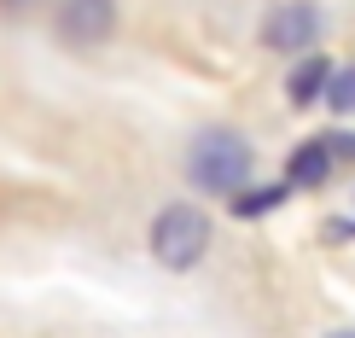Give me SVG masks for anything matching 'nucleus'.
<instances>
[{"instance_id": "nucleus-3", "label": "nucleus", "mask_w": 355, "mask_h": 338, "mask_svg": "<svg viewBox=\"0 0 355 338\" xmlns=\"http://www.w3.org/2000/svg\"><path fill=\"white\" fill-rule=\"evenodd\" d=\"M315 41H320V12L309 0H279L268 12V24H262V47H274L286 58H303Z\"/></svg>"}, {"instance_id": "nucleus-1", "label": "nucleus", "mask_w": 355, "mask_h": 338, "mask_svg": "<svg viewBox=\"0 0 355 338\" xmlns=\"http://www.w3.org/2000/svg\"><path fill=\"white\" fill-rule=\"evenodd\" d=\"M187 175L204 193L233 198L245 187V175H250V146L233 135V128H204V135L192 140V152H187Z\"/></svg>"}, {"instance_id": "nucleus-11", "label": "nucleus", "mask_w": 355, "mask_h": 338, "mask_svg": "<svg viewBox=\"0 0 355 338\" xmlns=\"http://www.w3.org/2000/svg\"><path fill=\"white\" fill-rule=\"evenodd\" d=\"M332 338H355V332H332Z\"/></svg>"}, {"instance_id": "nucleus-4", "label": "nucleus", "mask_w": 355, "mask_h": 338, "mask_svg": "<svg viewBox=\"0 0 355 338\" xmlns=\"http://www.w3.org/2000/svg\"><path fill=\"white\" fill-rule=\"evenodd\" d=\"M116 29V0H58V41L99 47Z\"/></svg>"}, {"instance_id": "nucleus-2", "label": "nucleus", "mask_w": 355, "mask_h": 338, "mask_svg": "<svg viewBox=\"0 0 355 338\" xmlns=\"http://www.w3.org/2000/svg\"><path fill=\"white\" fill-rule=\"evenodd\" d=\"M152 257L164 262V269H192L204 251H210V216L198 210V204H164V210L152 216Z\"/></svg>"}, {"instance_id": "nucleus-10", "label": "nucleus", "mask_w": 355, "mask_h": 338, "mask_svg": "<svg viewBox=\"0 0 355 338\" xmlns=\"http://www.w3.org/2000/svg\"><path fill=\"white\" fill-rule=\"evenodd\" d=\"M24 6H35V0H0V12H24Z\"/></svg>"}, {"instance_id": "nucleus-5", "label": "nucleus", "mask_w": 355, "mask_h": 338, "mask_svg": "<svg viewBox=\"0 0 355 338\" xmlns=\"http://www.w3.org/2000/svg\"><path fill=\"white\" fill-rule=\"evenodd\" d=\"M327 82H332V65L315 58V53H303L291 65V76H286V99L291 105H315V99H327Z\"/></svg>"}, {"instance_id": "nucleus-8", "label": "nucleus", "mask_w": 355, "mask_h": 338, "mask_svg": "<svg viewBox=\"0 0 355 338\" xmlns=\"http://www.w3.org/2000/svg\"><path fill=\"white\" fill-rule=\"evenodd\" d=\"M279 193H286V187H268V193H245V198H233V210H239V216H262L268 204H279Z\"/></svg>"}, {"instance_id": "nucleus-7", "label": "nucleus", "mask_w": 355, "mask_h": 338, "mask_svg": "<svg viewBox=\"0 0 355 338\" xmlns=\"http://www.w3.org/2000/svg\"><path fill=\"white\" fill-rule=\"evenodd\" d=\"M327 105L338 117H355V65L349 70H332V82H327Z\"/></svg>"}, {"instance_id": "nucleus-9", "label": "nucleus", "mask_w": 355, "mask_h": 338, "mask_svg": "<svg viewBox=\"0 0 355 338\" xmlns=\"http://www.w3.org/2000/svg\"><path fill=\"white\" fill-rule=\"evenodd\" d=\"M327 239H355V222H327Z\"/></svg>"}, {"instance_id": "nucleus-6", "label": "nucleus", "mask_w": 355, "mask_h": 338, "mask_svg": "<svg viewBox=\"0 0 355 338\" xmlns=\"http://www.w3.org/2000/svg\"><path fill=\"white\" fill-rule=\"evenodd\" d=\"M327 169H332V146H327V140H309V146L291 152L286 187H320V181H327Z\"/></svg>"}]
</instances>
